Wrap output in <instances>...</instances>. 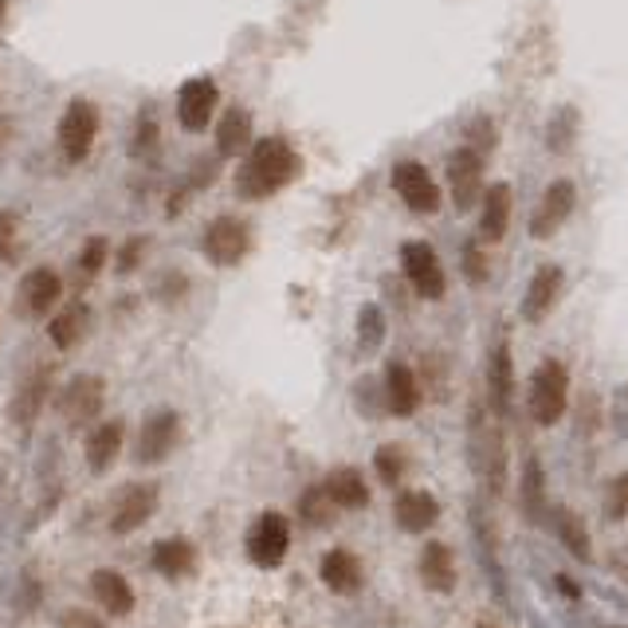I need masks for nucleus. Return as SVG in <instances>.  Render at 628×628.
<instances>
[{
  "label": "nucleus",
  "mask_w": 628,
  "mask_h": 628,
  "mask_svg": "<svg viewBox=\"0 0 628 628\" xmlns=\"http://www.w3.org/2000/svg\"><path fill=\"white\" fill-rule=\"evenodd\" d=\"M573 205H578V185H573V181H553L543 193V201H538L535 216H530V236H538V240L553 236L570 220Z\"/></svg>",
  "instance_id": "f8f14e48"
},
{
  "label": "nucleus",
  "mask_w": 628,
  "mask_h": 628,
  "mask_svg": "<svg viewBox=\"0 0 628 628\" xmlns=\"http://www.w3.org/2000/svg\"><path fill=\"white\" fill-rule=\"evenodd\" d=\"M99 138V111L87 99H76L59 118V150L67 161H83Z\"/></svg>",
  "instance_id": "423d86ee"
},
{
  "label": "nucleus",
  "mask_w": 628,
  "mask_h": 628,
  "mask_svg": "<svg viewBox=\"0 0 628 628\" xmlns=\"http://www.w3.org/2000/svg\"><path fill=\"white\" fill-rule=\"evenodd\" d=\"M150 558L153 570L161 578H169V582H181V578H189V573L197 570V546L189 543V538H161Z\"/></svg>",
  "instance_id": "f3484780"
},
{
  "label": "nucleus",
  "mask_w": 628,
  "mask_h": 628,
  "mask_svg": "<svg viewBox=\"0 0 628 628\" xmlns=\"http://www.w3.org/2000/svg\"><path fill=\"white\" fill-rule=\"evenodd\" d=\"M381 401L393 416H413L416 404H421V385H416V374L409 366H389L385 369V385H381Z\"/></svg>",
  "instance_id": "2eb2a0df"
},
{
  "label": "nucleus",
  "mask_w": 628,
  "mask_h": 628,
  "mask_svg": "<svg viewBox=\"0 0 628 628\" xmlns=\"http://www.w3.org/2000/svg\"><path fill=\"white\" fill-rule=\"evenodd\" d=\"M299 511H302V518H307L310 526H330V523H334V503H330L327 488H310V491H302Z\"/></svg>",
  "instance_id": "7c9ffc66"
},
{
  "label": "nucleus",
  "mask_w": 628,
  "mask_h": 628,
  "mask_svg": "<svg viewBox=\"0 0 628 628\" xmlns=\"http://www.w3.org/2000/svg\"><path fill=\"white\" fill-rule=\"evenodd\" d=\"M464 272L471 283H483V275H488V263H483V252H476V244L464 248Z\"/></svg>",
  "instance_id": "e433bc0d"
},
{
  "label": "nucleus",
  "mask_w": 628,
  "mask_h": 628,
  "mask_svg": "<svg viewBox=\"0 0 628 628\" xmlns=\"http://www.w3.org/2000/svg\"><path fill=\"white\" fill-rule=\"evenodd\" d=\"M299 178V153L287 138H260L236 169V193L244 201H263Z\"/></svg>",
  "instance_id": "f257e3e1"
},
{
  "label": "nucleus",
  "mask_w": 628,
  "mask_h": 628,
  "mask_svg": "<svg viewBox=\"0 0 628 628\" xmlns=\"http://www.w3.org/2000/svg\"><path fill=\"white\" fill-rule=\"evenodd\" d=\"M511 225V185H491L479 201V232L483 240H503Z\"/></svg>",
  "instance_id": "393cba45"
},
{
  "label": "nucleus",
  "mask_w": 628,
  "mask_h": 628,
  "mask_svg": "<svg viewBox=\"0 0 628 628\" xmlns=\"http://www.w3.org/2000/svg\"><path fill=\"white\" fill-rule=\"evenodd\" d=\"M605 506H609L613 518L628 515V476H617L609 488H605Z\"/></svg>",
  "instance_id": "f704fd0d"
},
{
  "label": "nucleus",
  "mask_w": 628,
  "mask_h": 628,
  "mask_svg": "<svg viewBox=\"0 0 628 628\" xmlns=\"http://www.w3.org/2000/svg\"><path fill=\"white\" fill-rule=\"evenodd\" d=\"M64 295V279H59L56 267H32L24 279H20V307L32 310V315H44L52 310Z\"/></svg>",
  "instance_id": "dca6fc26"
},
{
  "label": "nucleus",
  "mask_w": 628,
  "mask_h": 628,
  "mask_svg": "<svg viewBox=\"0 0 628 628\" xmlns=\"http://www.w3.org/2000/svg\"><path fill=\"white\" fill-rule=\"evenodd\" d=\"M181 441V416L173 409H153L138 432V460L141 464H161Z\"/></svg>",
  "instance_id": "9d476101"
},
{
  "label": "nucleus",
  "mask_w": 628,
  "mask_h": 628,
  "mask_svg": "<svg viewBox=\"0 0 628 628\" xmlns=\"http://www.w3.org/2000/svg\"><path fill=\"white\" fill-rule=\"evenodd\" d=\"M558 530H562V543L570 553H578V558H590V535H585L582 518H573L570 511H566L562 518H558Z\"/></svg>",
  "instance_id": "2f4dec72"
},
{
  "label": "nucleus",
  "mask_w": 628,
  "mask_h": 628,
  "mask_svg": "<svg viewBox=\"0 0 628 628\" xmlns=\"http://www.w3.org/2000/svg\"><path fill=\"white\" fill-rule=\"evenodd\" d=\"M4 16H9V0H0V24H4Z\"/></svg>",
  "instance_id": "a19ab883"
},
{
  "label": "nucleus",
  "mask_w": 628,
  "mask_h": 628,
  "mask_svg": "<svg viewBox=\"0 0 628 628\" xmlns=\"http://www.w3.org/2000/svg\"><path fill=\"white\" fill-rule=\"evenodd\" d=\"M248 141H252V114L240 111V106H232V111L220 118V126H216V153L236 158Z\"/></svg>",
  "instance_id": "bb28decb"
},
{
  "label": "nucleus",
  "mask_w": 628,
  "mask_h": 628,
  "mask_svg": "<svg viewBox=\"0 0 628 628\" xmlns=\"http://www.w3.org/2000/svg\"><path fill=\"white\" fill-rule=\"evenodd\" d=\"M91 597L99 601L111 617H126V613H134V590L118 570H94L91 573Z\"/></svg>",
  "instance_id": "a211bd4d"
},
{
  "label": "nucleus",
  "mask_w": 628,
  "mask_h": 628,
  "mask_svg": "<svg viewBox=\"0 0 628 628\" xmlns=\"http://www.w3.org/2000/svg\"><path fill=\"white\" fill-rule=\"evenodd\" d=\"M126 448V429L123 421H103L94 424V432L87 436V464L91 471H106Z\"/></svg>",
  "instance_id": "6ab92c4d"
},
{
  "label": "nucleus",
  "mask_w": 628,
  "mask_h": 628,
  "mask_svg": "<svg viewBox=\"0 0 628 628\" xmlns=\"http://www.w3.org/2000/svg\"><path fill=\"white\" fill-rule=\"evenodd\" d=\"M0 260H4V263L20 260V220H16V213H0Z\"/></svg>",
  "instance_id": "473e14b6"
},
{
  "label": "nucleus",
  "mask_w": 628,
  "mask_h": 628,
  "mask_svg": "<svg viewBox=\"0 0 628 628\" xmlns=\"http://www.w3.org/2000/svg\"><path fill=\"white\" fill-rule=\"evenodd\" d=\"M476 464H479V471L488 476L491 491L503 488V441H499V432H483V436H479Z\"/></svg>",
  "instance_id": "cd10ccee"
},
{
  "label": "nucleus",
  "mask_w": 628,
  "mask_h": 628,
  "mask_svg": "<svg viewBox=\"0 0 628 628\" xmlns=\"http://www.w3.org/2000/svg\"><path fill=\"white\" fill-rule=\"evenodd\" d=\"M201 248H205L208 263H216V267H236L252 248V232H248L240 216H216L213 225L205 228V236H201Z\"/></svg>",
  "instance_id": "7ed1b4c3"
},
{
  "label": "nucleus",
  "mask_w": 628,
  "mask_h": 628,
  "mask_svg": "<svg viewBox=\"0 0 628 628\" xmlns=\"http://www.w3.org/2000/svg\"><path fill=\"white\" fill-rule=\"evenodd\" d=\"M401 267H404L409 287H413L421 299H441L444 287H448L436 252H432L429 244H421V240H409V244L401 248Z\"/></svg>",
  "instance_id": "0eeeda50"
},
{
  "label": "nucleus",
  "mask_w": 628,
  "mask_h": 628,
  "mask_svg": "<svg viewBox=\"0 0 628 628\" xmlns=\"http://www.w3.org/2000/svg\"><path fill=\"white\" fill-rule=\"evenodd\" d=\"M322 488H327L330 503H334L338 511H362V506L369 503V483L362 479L357 468H334Z\"/></svg>",
  "instance_id": "412c9836"
},
{
  "label": "nucleus",
  "mask_w": 628,
  "mask_h": 628,
  "mask_svg": "<svg viewBox=\"0 0 628 628\" xmlns=\"http://www.w3.org/2000/svg\"><path fill=\"white\" fill-rule=\"evenodd\" d=\"M523 488H526V506H530V511H535V506H538V488H543V476H538V464H535V460L526 464Z\"/></svg>",
  "instance_id": "4c0bfd02"
},
{
  "label": "nucleus",
  "mask_w": 628,
  "mask_h": 628,
  "mask_svg": "<svg viewBox=\"0 0 628 628\" xmlns=\"http://www.w3.org/2000/svg\"><path fill=\"white\" fill-rule=\"evenodd\" d=\"M106 252H111V244H106L103 236H91L83 244V252H79V272L83 275H99L106 263Z\"/></svg>",
  "instance_id": "72a5a7b5"
},
{
  "label": "nucleus",
  "mask_w": 628,
  "mask_h": 628,
  "mask_svg": "<svg viewBox=\"0 0 628 628\" xmlns=\"http://www.w3.org/2000/svg\"><path fill=\"white\" fill-rule=\"evenodd\" d=\"M393 518H397V526H401L404 535H424V530L441 518V503H436L429 491L409 488V491H401V495H397Z\"/></svg>",
  "instance_id": "4468645a"
},
{
  "label": "nucleus",
  "mask_w": 628,
  "mask_h": 628,
  "mask_svg": "<svg viewBox=\"0 0 628 628\" xmlns=\"http://www.w3.org/2000/svg\"><path fill=\"white\" fill-rule=\"evenodd\" d=\"M47 393H52V369H36V374L16 389V397H12V421L36 424V416L44 413Z\"/></svg>",
  "instance_id": "4be33fe9"
},
{
  "label": "nucleus",
  "mask_w": 628,
  "mask_h": 628,
  "mask_svg": "<svg viewBox=\"0 0 628 628\" xmlns=\"http://www.w3.org/2000/svg\"><path fill=\"white\" fill-rule=\"evenodd\" d=\"M381 334H385L381 315H377V307H366V310H362V342H366V346H377V342H381Z\"/></svg>",
  "instance_id": "c9c22d12"
},
{
  "label": "nucleus",
  "mask_w": 628,
  "mask_h": 628,
  "mask_svg": "<svg viewBox=\"0 0 628 628\" xmlns=\"http://www.w3.org/2000/svg\"><path fill=\"white\" fill-rule=\"evenodd\" d=\"M319 573L334 593H354L357 585H362V558H357L354 550H342V546H338V550H330L327 558H322Z\"/></svg>",
  "instance_id": "b1692460"
},
{
  "label": "nucleus",
  "mask_w": 628,
  "mask_h": 628,
  "mask_svg": "<svg viewBox=\"0 0 628 628\" xmlns=\"http://www.w3.org/2000/svg\"><path fill=\"white\" fill-rule=\"evenodd\" d=\"M59 628H106V625H103L99 617H94V613L76 609V613H67V617L59 620Z\"/></svg>",
  "instance_id": "58836bf2"
},
{
  "label": "nucleus",
  "mask_w": 628,
  "mask_h": 628,
  "mask_svg": "<svg viewBox=\"0 0 628 628\" xmlns=\"http://www.w3.org/2000/svg\"><path fill=\"white\" fill-rule=\"evenodd\" d=\"M158 503H161V491L153 488V483H134V488L118 491V499H114L111 506V530L114 535H134V530H141V526L153 518Z\"/></svg>",
  "instance_id": "6e6552de"
},
{
  "label": "nucleus",
  "mask_w": 628,
  "mask_h": 628,
  "mask_svg": "<svg viewBox=\"0 0 628 628\" xmlns=\"http://www.w3.org/2000/svg\"><path fill=\"white\" fill-rule=\"evenodd\" d=\"M421 582L436 593L456 590V558L444 543H429L421 550Z\"/></svg>",
  "instance_id": "5701e85b"
},
{
  "label": "nucleus",
  "mask_w": 628,
  "mask_h": 628,
  "mask_svg": "<svg viewBox=\"0 0 628 628\" xmlns=\"http://www.w3.org/2000/svg\"><path fill=\"white\" fill-rule=\"evenodd\" d=\"M87 327H91V310H87V302H71V307H64L56 319L47 322V338H52V346L56 350H71V346H79V338L87 334Z\"/></svg>",
  "instance_id": "a878e982"
},
{
  "label": "nucleus",
  "mask_w": 628,
  "mask_h": 628,
  "mask_svg": "<svg viewBox=\"0 0 628 628\" xmlns=\"http://www.w3.org/2000/svg\"><path fill=\"white\" fill-rule=\"evenodd\" d=\"M287 550H292V526H287V518L279 511L260 515V523L248 530V558L255 566H263V570H275L287 558Z\"/></svg>",
  "instance_id": "39448f33"
},
{
  "label": "nucleus",
  "mask_w": 628,
  "mask_h": 628,
  "mask_svg": "<svg viewBox=\"0 0 628 628\" xmlns=\"http://www.w3.org/2000/svg\"><path fill=\"white\" fill-rule=\"evenodd\" d=\"M530 416L538 424H558L566 416V404H570V374H566L562 362H543L530 377Z\"/></svg>",
  "instance_id": "f03ea898"
},
{
  "label": "nucleus",
  "mask_w": 628,
  "mask_h": 628,
  "mask_svg": "<svg viewBox=\"0 0 628 628\" xmlns=\"http://www.w3.org/2000/svg\"><path fill=\"white\" fill-rule=\"evenodd\" d=\"M479 628H491V625H479Z\"/></svg>",
  "instance_id": "79ce46f5"
},
{
  "label": "nucleus",
  "mask_w": 628,
  "mask_h": 628,
  "mask_svg": "<svg viewBox=\"0 0 628 628\" xmlns=\"http://www.w3.org/2000/svg\"><path fill=\"white\" fill-rule=\"evenodd\" d=\"M374 468L381 483H401L404 471H409V452H404L401 444H381L374 456Z\"/></svg>",
  "instance_id": "c756f323"
},
{
  "label": "nucleus",
  "mask_w": 628,
  "mask_h": 628,
  "mask_svg": "<svg viewBox=\"0 0 628 628\" xmlns=\"http://www.w3.org/2000/svg\"><path fill=\"white\" fill-rule=\"evenodd\" d=\"M558 295H562V272L558 267H538L535 279H530V287H526V299H523V315L530 322H543L546 315H550V307L558 302Z\"/></svg>",
  "instance_id": "aec40b11"
},
{
  "label": "nucleus",
  "mask_w": 628,
  "mask_h": 628,
  "mask_svg": "<svg viewBox=\"0 0 628 628\" xmlns=\"http://www.w3.org/2000/svg\"><path fill=\"white\" fill-rule=\"evenodd\" d=\"M106 401V381L94 374H76L64 385L59 393V416H64L71 429H83V424H94V416L103 413Z\"/></svg>",
  "instance_id": "20e7f679"
},
{
  "label": "nucleus",
  "mask_w": 628,
  "mask_h": 628,
  "mask_svg": "<svg viewBox=\"0 0 628 628\" xmlns=\"http://www.w3.org/2000/svg\"><path fill=\"white\" fill-rule=\"evenodd\" d=\"M393 189H397V197L421 216L441 208V189H436V181H432V173L421 165V161H397Z\"/></svg>",
  "instance_id": "1a4fd4ad"
},
{
  "label": "nucleus",
  "mask_w": 628,
  "mask_h": 628,
  "mask_svg": "<svg viewBox=\"0 0 628 628\" xmlns=\"http://www.w3.org/2000/svg\"><path fill=\"white\" fill-rule=\"evenodd\" d=\"M479 185H483V153L464 146L448 158V189L456 208H471L479 201Z\"/></svg>",
  "instance_id": "ddd939ff"
},
{
  "label": "nucleus",
  "mask_w": 628,
  "mask_h": 628,
  "mask_svg": "<svg viewBox=\"0 0 628 628\" xmlns=\"http://www.w3.org/2000/svg\"><path fill=\"white\" fill-rule=\"evenodd\" d=\"M141 248H146V240H130V244L123 248V255H118V272H134V267H138Z\"/></svg>",
  "instance_id": "ea45409f"
},
{
  "label": "nucleus",
  "mask_w": 628,
  "mask_h": 628,
  "mask_svg": "<svg viewBox=\"0 0 628 628\" xmlns=\"http://www.w3.org/2000/svg\"><path fill=\"white\" fill-rule=\"evenodd\" d=\"M511 381H515V366H511V350L499 346L491 354V397H495V409L503 413L511 404Z\"/></svg>",
  "instance_id": "c85d7f7f"
},
{
  "label": "nucleus",
  "mask_w": 628,
  "mask_h": 628,
  "mask_svg": "<svg viewBox=\"0 0 628 628\" xmlns=\"http://www.w3.org/2000/svg\"><path fill=\"white\" fill-rule=\"evenodd\" d=\"M216 103H220V91H216L213 79H205V76L189 79V83L178 91V123L185 126L189 134L205 130V126L213 123Z\"/></svg>",
  "instance_id": "9b49d317"
}]
</instances>
